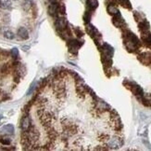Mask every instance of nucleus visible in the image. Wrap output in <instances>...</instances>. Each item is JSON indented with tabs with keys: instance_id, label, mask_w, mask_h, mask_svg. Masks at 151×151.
I'll return each instance as SVG.
<instances>
[{
	"instance_id": "nucleus-16",
	"label": "nucleus",
	"mask_w": 151,
	"mask_h": 151,
	"mask_svg": "<svg viewBox=\"0 0 151 151\" xmlns=\"http://www.w3.org/2000/svg\"><path fill=\"white\" fill-rule=\"evenodd\" d=\"M11 55H12V57L14 58V59H17V57L19 55V50H18V49H16V48L12 49L11 50Z\"/></svg>"
},
{
	"instance_id": "nucleus-7",
	"label": "nucleus",
	"mask_w": 151,
	"mask_h": 151,
	"mask_svg": "<svg viewBox=\"0 0 151 151\" xmlns=\"http://www.w3.org/2000/svg\"><path fill=\"white\" fill-rule=\"evenodd\" d=\"M58 4L57 3H51V5L48 7V13L51 16H55L58 13Z\"/></svg>"
},
{
	"instance_id": "nucleus-2",
	"label": "nucleus",
	"mask_w": 151,
	"mask_h": 151,
	"mask_svg": "<svg viewBox=\"0 0 151 151\" xmlns=\"http://www.w3.org/2000/svg\"><path fill=\"white\" fill-rule=\"evenodd\" d=\"M102 51H103V53L104 55L103 56H106V57H109L111 58V56L113 55V48L112 47H110V46L107 43H105L103 45V47H102Z\"/></svg>"
},
{
	"instance_id": "nucleus-5",
	"label": "nucleus",
	"mask_w": 151,
	"mask_h": 151,
	"mask_svg": "<svg viewBox=\"0 0 151 151\" xmlns=\"http://www.w3.org/2000/svg\"><path fill=\"white\" fill-rule=\"evenodd\" d=\"M18 35L22 39H28L29 38V33H28L27 29L24 28V27H21L18 30Z\"/></svg>"
},
{
	"instance_id": "nucleus-10",
	"label": "nucleus",
	"mask_w": 151,
	"mask_h": 151,
	"mask_svg": "<svg viewBox=\"0 0 151 151\" xmlns=\"http://www.w3.org/2000/svg\"><path fill=\"white\" fill-rule=\"evenodd\" d=\"M108 12L111 15H116L119 13V10L116 8V6H114L113 4H110L109 7H108Z\"/></svg>"
},
{
	"instance_id": "nucleus-15",
	"label": "nucleus",
	"mask_w": 151,
	"mask_h": 151,
	"mask_svg": "<svg viewBox=\"0 0 151 151\" xmlns=\"http://www.w3.org/2000/svg\"><path fill=\"white\" fill-rule=\"evenodd\" d=\"M4 36H5L6 38H8V39H13L15 37V35L13 34L11 31H6L4 33Z\"/></svg>"
},
{
	"instance_id": "nucleus-8",
	"label": "nucleus",
	"mask_w": 151,
	"mask_h": 151,
	"mask_svg": "<svg viewBox=\"0 0 151 151\" xmlns=\"http://www.w3.org/2000/svg\"><path fill=\"white\" fill-rule=\"evenodd\" d=\"M139 29H140V31L142 33L148 31V29H149V23L146 21V20H144V21L139 23Z\"/></svg>"
},
{
	"instance_id": "nucleus-13",
	"label": "nucleus",
	"mask_w": 151,
	"mask_h": 151,
	"mask_svg": "<svg viewBox=\"0 0 151 151\" xmlns=\"http://www.w3.org/2000/svg\"><path fill=\"white\" fill-rule=\"evenodd\" d=\"M2 130L8 133H14V126H13L12 124H6V125H5L2 128Z\"/></svg>"
},
{
	"instance_id": "nucleus-14",
	"label": "nucleus",
	"mask_w": 151,
	"mask_h": 151,
	"mask_svg": "<svg viewBox=\"0 0 151 151\" xmlns=\"http://www.w3.org/2000/svg\"><path fill=\"white\" fill-rule=\"evenodd\" d=\"M87 4H88V7H89L91 9H96L97 6H98L97 0H87Z\"/></svg>"
},
{
	"instance_id": "nucleus-11",
	"label": "nucleus",
	"mask_w": 151,
	"mask_h": 151,
	"mask_svg": "<svg viewBox=\"0 0 151 151\" xmlns=\"http://www.w3.org/2000/svg\"><path fill=\"white\" fill-rule=\"evenodd\" d=\"M118 3L122 5L123 8H125V9H132V5H131V2L129 0H118Z\"/></svg>"
},
{
	"instance_id": "nucleus-1",
	"label": "nucleus",
	"mask_w": 151,
	"mask_h": 151,
	"mask_svg": "<svg viewBox=\"0 0 151 151\" xmlns=\"http://www.w3.org/2000/svg\"><path fill=\"white\" fill-rule=\"evenodd\" d=\"M123 144L122 139L119 138V137H113V138H110L107 140V145L112 148H118L121 147Z\"/></svg>"
},
{
	"instance_id": "nucleus-3",
	"label": "nucleus",
	"mask_w": 151,
	"mask_h": 151,
	"mask_svg": "<svg viewBox=\"0 0 151 151\" xmlns=\"http://www.w3.org/2000/svg\"><path fill=\"white\" fill-rule=\"evenodd\" d=\"M21 127H22V130L23 131V132H26V131H28L31 128V120L29 119V117L26 116L22 120Z\"/></svg>"
},
{
	"instance_id": "nucleus-9",
	"label": "nucleus",
	"mask_w": 151,
	"mask_h": 151,
	"mask_svg": "<svg viewBox=\"0 0 151 151\" xmlns=\"http://www.w3.org/2000/svg\"><path fill=\"white\" fill-rule=\"evenodd\" d=\"M0 142L5 146H9L11 143V139L8 135H2V136H0Z\"/></svg>"
},
{
	"instance_id": "nucleus-4",
	"label": "nucleus",
	"mask_w": 151,
	"mask_h": 151,
	"mask_svg": "<svg viewBox=\"0 0 151 151\" xmlns=\"http://www.w3.org/2000/svg\"><path fill=\"white\" fill-rule=\"evenodd\" d=\"M66 25H67V21L65 20L64 18H58L56 22V27L58 30H63L66 28Z\"/></svg>"
},
{
	"instance_id": "nucleus-6",
	"label": "nucleus",
	"mask_w": 151,
	"mask_h": 151,
	"mask_svg": "<svg viewBox=\"0 0 151 151\" xmlns=\"http://www.w3.org/2000/svg\"><path fill=\"white\" fill-rule=\"evenodd\" d=\"M12 7L11 0H0V8L3 9H9Z\"/></svg>"
},
{
	"instance_id": "nucleus-17",
	"label": "nucleus",
	"mask_w": 151,
	"mask_h": 151,
	"mask_svg": "<svg viewBox=\"0 0 151 151\" xmlns=\"http://www.w3.org/2000/svg\"><path fill=\"white\" fill-rule=\"evenodd\" d=\"M49 1H50L51 3H57L58 0H49Z\"/></svg>"
},
{
	"instance_id": "nucleus-18",
	"label": "nucleus",
	"mask_w": 151,
	"mask_h": 151,
	"mask_svg": "<svg viewBox=\"0 0 151 151\" xmlns=\"http://www.w3.org/2000/svg\"><path fill=\"white\" fill-rule=\"evenodd\" d=\"M2 120V116H0V120Z\"/></svg>"
},
{
	"instance_id": "nucleus-12",
	"label": "nucleus",
	"mask_w": 151,
	"mask_h": 151,
	"mask_svg": "<svg viewBox=\"0 0 151 151\" xmlns=\"http://www.w3.org/2000/svg\"><path fill=\"white\" fill-rule=\"evenodd\" d=\"M32 0H23L22 7H23L24 10L28 11L32 8Z\"/></svg>"
}]
</instances>
